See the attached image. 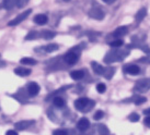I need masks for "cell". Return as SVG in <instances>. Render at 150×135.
Returning <instances> with one entry per match:
<instances>
[{"label": "cell", "instance_id": "16", "mask_svg": "<svg viewBox=\"0 0 150 135\" xmlns=\"http://www.w3.org/2000/svg\"><path fill=\"white\" fill-rule=\"evenodd\" d=\"M146 14H147V9L146 8L140 9V10L136 13V22H137V23H140V22L145 19Z\"/></svg>", "mask_w": 150, "mask_h": 135}, {"label": "cell", "instance_id": "3", "mask_svg": "<svg viewBox=\"0 0 150 135\" xmlns=\"http://www.w3.org/2000/svg\"><path fill=\"white\" fill-rule=\"evenodd\" d=\"M150 90V78H142L137 81L135 85V90H137L139 93H145Z\"/></svg>", "mask_w": 150, "mask_h": 135}, {"label": "cell", "instance_id": "20", "mask_svg": "<svg viewBox=\"0 0 150 135\" xmlns=\"http://www.w3.org/2000/svg\"><path fill=\"white\" fill-rule=\"evenodd\" d=\"M20 62L22 64H28V66H34V64L38 63V61L33 58H22Z\"/></svg>", "mask_w": 150, "mask_h": 135}, {"label": "cell", "instance_id": "6", "mask_svg": "<svg viewBox=\"0 0 150 135\" xmlns=\"http://www.w3.org/2000/svg\"><path fill=\"white\" fill-rule=\"evenodd\" d=\"M89 15H90V17H93V19H96V20H102V19L104 17V11H103L100 7L94 6V7L89 11Z\"/></svg>", "mask_w": 150, "mask_h": 135}, {"label": "cell", "instance_id": "34", "mask_svg": "<svg viewBox=\"0 0 150 135\" xmlns=\"http://www.w3.org/2000/svg\"><path fill=\"white\" fill-rule=\"evenodd\" d=\"M144 113L146 115H150V108H148V109H145L144 110Z\"/></svg>", "mask_w": 150, "mask_h": 135}, {"label": "cell", "instance_id": "13", "mask_svg": "<svg viewBox=\"0 0 150 135\" xmlns=\"http://www.w3.org/2000/svg\"><path fill=\"white\" fill-rule=\"evenodd\" d=\"M91 66L96 74H98V75H104V71H105L104 66H102L101 64H99V63H96L94 61L91 63Z\"/></svg>", "mask_w": 150, "mask_h": 135}, {"label": "cell", "instance_id": "8", "mask_svg": "<svg viewBox=\"0 0 150 135\" xmlns=\"http://www.w3.org/2000/svg\"><path fill=\"white\" fill-rule=\"evenodd\" d=\"M28 94L30 95V96H36V95L40 93V85H38V83H35V82H31L28 84Z\"/></svg>", "mask_w": 150, "mask_h": 135}, {"label": "cell", "instance_id": "32", "mask_svg": "<svg viewBox=\"0 0 150 135\" xmlns=\"http://www.w3.org/2000/svg\"><path fill=\"white\" fill-rule=\"evenodd\" d=\"M144 123H145V125L148 127H150V115L146 117V118L144 119Z\"/></svg>", "mask_w": 150, "mask_h": 135}, {"label": "cell", "instance_id": "1", "mask_svg": "<svg viewBox=\"0 0 150 135\" xmlns=\"http://www.w3.org/2000/svg\"><path fill=\"white\" fill-rule=\"evenodd\" d=\"M129 51L121 48H112L104 57L105 63H112V62H117L124 60L128 56Z\"/></svg>", "mask_w": 150, "mask_h": 135}, {"label": "cell", "instance_id": "24", "mask_svg": "<svg viewBox=\"0 0 150 135\" xmlns=\"http://www.w3.org/2000/svg\"><path fill=\"white\" fill-rule=\"evenodd\" d=\"M40 34L38 32H35V31H32V32H30L26 36H25V41H33V39H36L38 37Z\"/></svg>", "mask_w": 150, "mask_h": 135}, {"label": "cell", "instance_id": "14", "mask_svg": "<svg viewBox=\"0 0 150 135\" xmlns=\"http://www.w3.org/2000/svg\"><path fill=\"white\" fill-rule=\"evenodd\" d=\"M31 70L30 69H26V68H17V69H14V73L19 75V76H22V78H24V76H29L30 74H31Z\"/></svg>", "mask_w": 150, "mask_h": 135}, {"label": "cell", "instance_id": "17", "mask_svg": "<svg viewBox=\"0 0 150 135\" xmlns=\"http://www.w3.org/2000/svg\"><path fill=\"white\" fill-rule=\"evenodd\" d=\"M53 102H54V105L57 107V108H63L64 106H66V101H65V99L62 98V97H59V96L54 97Z\"/></svg>", "mask_w": 150, "mask_h": 135}, {"label": "cell", "instance_id": "25", "mask_svg": "<svg viewBox=\"0 0 150 135\" xmlns=\"http://www.w3.org/2000/svg\"><path fill=\"white\" fill-rule=\"evenodd\" d=\"M124 45V41H122V39H115L114 41H111L110 43V46L112 47V48H121V46Z\"/></svg>", "mask_w": 150, "mask_h": 135}, {"label": "cell", "instance_id": "4", "mask_svg": "<svg viewBox=\"0 0 150 135\" xmlns=\"http://www.w3.org/2000/svg\"><path fill=\"white\" fill-rule=\"evenodd\" d=\"M31 12H32V10H31V9L26 10V11H23V12L20 13L17 17H14L12 21H10V22L8 23V25H9V26H16V25L20 24L21 22H23L26 17H29L30 14H31Z\"/></svg>", "mask_w": 150, "mask_h": 135}, {"label": "cell", "instance_id": "21", "mask_svg": "<svg viewBox=\"0 0 150 135\" xmlns=\"http://www.w3.org/2000/svg\"><path fill=\"white\" fill-rule=\"evenodd\" d=\"M114 71L115 69L112 68V66H108V68H105V71H104V76L105 78H108V80H111L113 76V74H114Z\"/></svg>", "mask_w": 150, "mask_h": 135}, {"label": "cell", "instance_id": "15", "mask_svg": "<svg viewBox=\"0 0 150 135\" xmlns=\"http://www.w3.org/2000/svg\"><path fill=\"white\" fill-rule=\"evenodd\" d=\"M84 76V72L81 71V70H76V71H72L70 72V78L75 81H79Z\"/></svg>", "mask_w": 150, "mask_h": 135}, {"label": "cell", "instance_id": "27", "mask_svg": "<svg viewBox=\"0 0 150 135\" xmlns=\"http://www.w3.org/2000/svg\"><path fill=\"white\" fill-rule=\"evenodd\" d=\"M147 99L145 97H142V96H137V97H135L134 98V102L136 104V105H142L144 102H146Z\"/></svg>", "mask_w": 150, "mask_h": 135}, {"label": "cell", "instance_id": "7", "mask_svg": "<svg viewBox=\"0 0 150 135\" xmlns=\"http://www.w3.org/2000/svg\"><path fill=\"white\" fill-rule=\"evenodd\" d=\"M35 121L34 120H22V121H19L14 124V127L18 131H23V130H26L29 127H31L32 124H34Z\"/></svg>", "mask_w": 150, "mask_h": 135}, {"label": "cell", "instance_id": "31", "mask_svg": "<svg viewBox=\"0 0 150 135\" xmlns=\"http://www.w3.org/2000/svg\"><path fill=\"white\" fill-rule=\"evenodd\" d=\"M53 135H67L66 130H62V129H58V130H55L53 132Z\"/></svg>", "mask_w": 150, "mask_h": 135}, {"label": "cell", "instance_id": "26", "mask_svg": "<svg viewBox=\"0 0 150 135\" xmlns=\"http://www.w3.org/2000/svg\"><path fill=\"white\" fill-rule=\"evenodd\" d=\"M96 90H98V93L103 94L105 90H106V85H105L104 83H99V84L96 85Z\"/></svg>", "mask_w": 150, "mask_h": 135}, {"label": "cell", "instance_id": "28", "mask_svg": "<svg viewBox=\"0 0 150 135\" xmlns=\"http://www.w3.org/2000/svg\"><path fill=\"white\" fill-rule=\"evenodd\" d=\"M139 119H140V117H139V115L136 113V112H135V113H132V115L128 117V120L130 122H138Z\"/></svg>", "mask_w": 150, "mask_h": 135}, {"label": "cell", "instance_id": "36", "mask_svg": "<svg viewBox=\"0 0 150 135\" xmlns=\"http://www.w3.org/2000/svg\"><path fill=\"white\" fill-rule=\"evenodd\" d=\"M0 60H1V56H0ZM0 63H4V62H0Z\"/></svg>", "mask_w": 150, "mask_h": 135}, {"label": "cell", "instance_id": "30", "mask_svg": "<svg viewBox=\"0 0 150 135\" xmlns=\"http://www.w3.org/2000/svg\"><path fill=\"white\" fill-rule=\"evenodd\" d=\"M29 1L30 0H17V7L18 8H24Z\"/></svg>", "mask_w": 150, "mask_h": 135}, {"label": "cell", "instance_id": "19", "mask_svg": "<svg viewBox=\"0 0 150 135\" xmlns=\"http://www.w3.org/2000/svg\"><path fill=\"white\" fill-rule=\"evenodd\" d=\"M17 4V0H4V8L7 10L12 9Z\"/></svg>", "mask_w": 150, "mask_h": 135}, {"label": "cell", "instance_id": "9", "mask_svg": "<svg viewBox=\"0 0 150 135\" xmlns=\"http://www.w3.org/2000/svg\"><path fill=\"white\" fill-rule=\"evenodd\" d=\"M124 72L129 75H138L140 73V68L136 64H128L124 68Z\"/></svg>", "mask_w": 150, "mask_h": 135}, {"label": "cell", "instance_id": "35", "mask_svg": "<svg viewBox=\"0 0 150 135\" xmlns=\"http://www.w3.org/2000/svg\"><path fill=\"white\" fill-rule=\"evenodd\" d=\"M102 1H104L105 3L111 4V3H113V2H114V1H116V0H102Z\"/></svg>", "mask_w": 150, "mask_h": 135}, {"label": "cell", "instance_id": "29", "mask_svg": "<svg viewBox=\"0 0 150 135\" xmlns=\"http://www.w3.org/2000/svg\"><path fill=\"white\" fill-rule=\"evenodd\" d=\"M103 117H104V112L102 110H98L96 113H94V115H93V119H94L96 121H98V120L103 119Z\"/></svg>", "mask_w": 150, "mask_h": 135}, {"label": "cell", "instance_id": "22", "mask_svg": "<svg viewBox=\"0 0 150 135\" xmlns=\"http://www.w3.org/2000/svg\"><path fill=\"white\" fill-rule=\"evenodd\" d=\"M58 48H59L58 45H56V44H50V45L43 47V50L46 51V52H53V51L57 50Z\"/></svg>", "mask_w": 150, "mask_h": 135}, {"label": "cell", "instance_id": "18", "mask_svg": "<svg viewBox=\"0 0 150 135\" xmlns=\"http://www.w3.org/2000/svg\"><path fill=\"white\" fill-rule=\"evenodd\" d=\"M96 129H98L99 135H108V133H110V130H108L105 124H98Z\"/></svg>", "mask_w": 150, "mask_h": 135}, {"label": "cell", "instance_id": "5", "mask_svg": "<svg viewBox=\"0 0 150 135\" xmlns=\"http://www.w3.org/2000/svg\"><path fill=\"white\" fill-rule=\"evenodd\" d=\"M64 59H65L66 63H68V64H70V66L71 64H75L76 62L79 60V53L76 52L75 50H70V51H68L65 55Z\"/></svg>", "mask_w": 150, "mask_h": 135}, {"label": "cell", "instance_id": "12", "mask_svg": "<svg viewBox=\"0 0 150 135\" xmlns=\"http://www.w3.org/2000/svg\"><path fill=\"white\" fill-rule=\"evenodd\" d=\"M48 22V17L46 14H36L34 17V23L38 25H45Z\"/></svg>", "mask_w": 150, "mask_h": 135}, {"label": "cell", "instance_id": "23", "mask_svg": "<svg viewBox=\"0 0 150 135\" xmlns=\"http://www.w3.org/2000/svg\"><path fill=\"white\" fill-rule=\"evenodd\" d=\"M55 35L56 34L54 32H52V31H43L42 32V37L44 39H52V38H54Z\"/></svg>", "mask_w": 150, "mask_h": 135}, {"label": "cell", "instance_id": "2", "mask_svg": "<svg viewBox=\"0 0 150 135\" xmlns=\"http://www.w3.org/2000/svg\"><path fill=\"white\" fill-rule=\"evenodd\" d=\"M94 106H96V102L93 100H90L89 98H86V97L78 98L75 101V108L78 111H81V112H88Z\"/></svg>", "mask_w": 150, "mask_h": 135}, {"label": "cell", "instance_id": "37", "mask_svg": "<svg viewBox=\"0 0 150 135\" xmlns=\"http://www.w3.org/2000/svg\"><path fill=\"white\" fill-rule=\"evenodd\" d=\"M64 1H70V0H64Z\"/></svg>", "mask_w": 150, "mask_h": 135}, {"label": "cell", "instance_id": "33", "mask_svg": "<svg viewBox=\"0 0 150 135\" xmlns=\"http://www.w3.org/2000/svg\"><path fill=\"white\" fill-rule=\"evenodd\" d=\"M6 135H19V133L17 131H14V130H9V131H7Z\"/></svg>", "mask_w": 150, "mask_h": 135}, {"label": "cell", "instance_id": "11", "mask_svg": "<svg viewBox=\"0 0 150 135\" xmlns=\"http://www.w3.org/2000/svg\"><path fill=\"white\" fill-rule=\"evenodd\" d=\"M127 32H128L127 26H120V27H117V29L113 32V36L115 37V38H120V37L125 36L126 34H127Z\"/></svg>", "mask_w": 150, "mask_h": 135}, {"label": "cell", "instance_id": "10", "mask_svg": "<svg viewBox=\"0 0 150 135\" xmlns=\"http://www.w3.org/2000/svg\"><path fill=\"white\" fill-rule=\"evenodd\" d=\"M89 127H90V121H89L87 118H81L79 121L77 122V127H78V130L81 132L87 131L88 129H89Z\"/></svg>", "mask_w": 150, "mask_h": 135}]
</instances>
